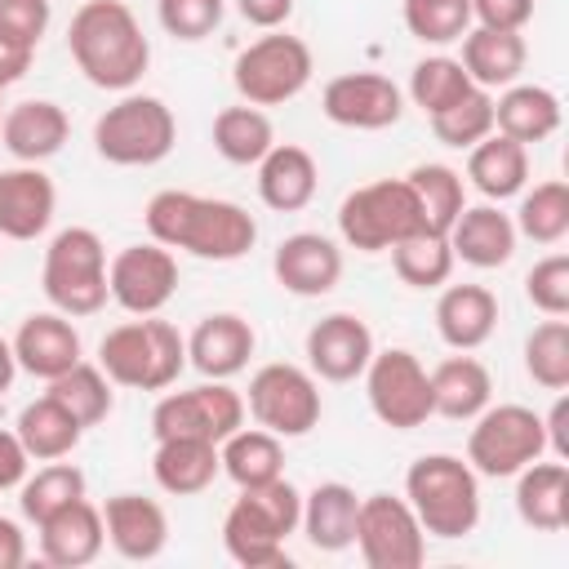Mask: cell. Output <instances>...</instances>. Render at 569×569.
Instances as JSON below:
<instances>
[{
    "instance_id": "1",
    "label": "cell",
    "mask_w": 569,
    "mask_h": 569,
    "mask_svg": "<svg viewBox=\"0 0 569 569\" xmlns=\"http://www.w3.org/2000/svg\"><path fill=\"white\" fill-rule=\"evenodd\" d=\"M147 231L164 249H182L204 262H236L258 244V222L244 204L196 196V191H156L142 213Z\"/></svg>"
},
{
    "instance_id": "2",
    "label": "cell",
    "mask_w": 569,
    "mask_h": 569,
    "mask_svg": "<svg viewBox=\"0 0 569 569\" xmlns=\"http://www.w3.org/2000/svg\"><path fill=\"white\" fill-rule=\"evenodd\" d=\"M71 62L89 84L129 93L151 67V40L124 0H84L67 27Z\"/></svg>"
},
{
    "instance_id": "3",
    "label": "cell",
    "mask_w": 569,
    "mask_h": 569,
    "mask_svg": "<svg viewBox=\"0 0 569 569\" xmlns=\"http://www.w3.org/2000/svg\"><path fill=\"white\" fill-rule=\"evenodd\" d=\"M302 520V493L276 476L267 485L240 489V498L222 516V547L244 569H280L289 565L284 538L298 533Z\"/></svg>"
},
{
    "instance_id": "4",
    "label": "cell",
    "mask_w": 569,
    "mask_h": 569,
    "mask_svg": "<svg viewBox=\"0 0 569 569\" xmlns=\"http://www.w3.org/2000/svg\"><path fill=\"white\" fill-rule=\"evenodd\" d=\"M98 365L116 387L164 391L187 369V338L160 316H138L102 333Z\"/></svg>"
},
{
    "instance_id": "5",
    "label": "cell",
    "mask_w": 569,
    "mask_h": 569,
    "mask_svg": "<svg viewBox=\"0 0 569 569\" xmlns=\"http://www.w3.org/2000/svg\"><path fill=\"white\" fill-rule=\"evenodd\" d=\"M405 502L413 507L422 533L431 538H467L480 525V476L467 458L422 453L405 471Z\"/></svg>"
},
{
    "instance_id": "6",
    "label": "cell",
    "mask_w": 569,
    "mask_h": 569,
    "mask_svg": "<svg viewBox=\"0 0 569 569\" xmlns=\"http://www.w3.org/2000/svg\"><path fill=\"white\" fill-rule=\"evenodd\" d=\"M40 289L49 298L53 311L80 320V316H98L111 298L107 289V244L93 227H62L49 249H44V267H40Z\"/></svg>"
},
{
    "instance_id": "7",
    "label": "cell",
    "mask_w": 569,
    "mask_h": 569,
    "mask_svg": "<svg viewBox=\"0 0 569 569\" xmlns=\"http://www.w3.org/2000/svg\"><path fill=\"white\" fill-rule=\"evenodd\" d=\"M178 142L173 111L151 93H124L93 120V151L120 169L160 164Z\"/></svg>"
},
{
    "instance_id": "8",
    "label": "cell",
    "mask_w": 569,
    "mask_h": 569,
    "mask_svg": "<svg viewBox=\"0 0 569 569\" xmlns=\"http://www.w3.org/2000/svg\"><path fill=\"white\" fill-rule=\"evenodd\" d=\"M413 231H422V209L405 178L365 182L338 204V236L360 253H382Z\"/></svg>"
},
{
    "instance_id": "9",
    "label": "cell",
    "mask_w": 569,
    "mask_h": 569,
    "mask_svg": "<svg viewBox=\"0 0 569 569\" xmlns=\"http://www.w3.org/2000/svg\"><path fill=\"white\" fill-rule=\"evenodd\" d=\"M311 71H316V58H311L307 40L276 27L236 53L231 84H236L240 102H249V107H280L311 84Z\"/></svg>"
},
{
    "instance_id": "10",
    "label": "cell",
    "mask_w": 569,
    "mask_h": 569,
    "mask_svg": "<svg viewBox=\"0 0 569 569\" xmlns=\"http://www.w3.org/2000/svg\"><path fill=\"white\" fill-rule=\"evenodd\" d=\"M547 453V431H542V413H533L529 405H485L471 418V436H467V462L476 476H516L520 467H529L533 458Z\"/></svg>"
},
{
    "instance_id": "11",
    "label": "cell",
    "mask_w": 569,
    "mask_h": 569,
    "mask_svg": "<svg viewBox=\"0 0 569 569\" xmlns=\"http://www.w3.org/2000/svg\"><path fill=\"white\" fill-rule=\"evenodd\" d=\"M320 378L302 365L271 360L249 378L244 413L280 440H298L320 422Z\"/></svg>"
},
{
    "instance_id": "12",
    "label": "cell",
    "mask_w": 569,
    "mask_h": 569,
    "mask_svg": "<svg viewBox=\"0 0 569 569\" xmlns=\"http://www.w3.org/2000/svg\"><path fill=\"white\" fill-rule=\"evenodd\" d=\"M360 378H365V396H369L373 418L391 431H413L436 413L431 409V373L405 347L373 351Z\"/></svg>"
},
{
    "instance_id": "13",
    "label": "cell",
    "mask_w": 569,
    "mask_h": 569,
    "mask_svg": "<svg viewBox=\"0 0 569 569\" xmlns=\"http://www.w3.org/2000/svg\"><path fill=\"white\" fill-rule=\"evenodd\" d=\"M369 569H418L427 560V533L413 507L396 493H369L356 511V542Z\"/></svg>"
},
{
    "instance_id": "14",
    "label": "cell",
    "mask_w": 569,
    "mask_h": 569,
    "mask_svg": "<svg viewBox=\"0 0 569 569\" xmlns=\"http://www.w3.org/2000/svg\"><path fill=\"white\" fill-rule=\"evenodd\" d=\"M236 427H244V396L218 378H204L200 387L169 391L151 409V436H200L222 445Z\"/></svg>"
},
{
    "instance_id": "15",
    "label": "cell",
    "mask_w": 569,
    "mask_h": 569,
    "mask_svg": "<svg viewBox=\"0 0 569 569\" xmlns=\"http://www.w3.org/2000/svg\"><path fill=\"white\" fill-rule=\"evenodd\" d=\"M107 289L111 302L129 316H160L169 298L178 293V258L164 244H124L107 262Z\"/></svg>"
},
{
    "instance_id": "16",
    "label": "cell",
    "mask_w": 569,
    "mask_h": 569,
    "mask_svg": "<svg viewBox=\"0 0 569 569\" xmlns=\"http://www.w3.org/2000/svg\"><path fill=\"white\" fill-rule=\"evenodd\" d=\"M320 111L342 129H391L405 116V93L391 76L378 71H342L325 84Z\"/></svg>"
},
{
    "instance_id": "17",
    "label": "cell",
    "mask_w": 569,
    "mask_h": 569,
    "mask_svg": "<svg viewBox=\"0 0 569 569\" xmlns=\"http://www.w3.org/2000/svg\"><path fill=\"white\" fill-rule=\"evenodd\" d=\"M373 333L360 316L333 311L307 329V369L325 382H356L373 356Z\"/></svg>"
},
{
    "instance_id": "18",
    "label": "cell",
    "mask_w": 569,
    "mask_h": 569,
    "mask_svg": "<svg viewBox=\"0 0 569 569\" xmlns=\"http://www.w3.org/2000/svg\"><path fill=\"white\" fill-rule=\"evenodd\" d=\"M271 271L293 298H325L342 280V249L320 231H293L280 240Z\"/></svg>"
},
{
    "instance_id": "19",
    "label": "cell",
    "mask_w": 569,
    "mask_h": 569,
    "mask_svg": "<svg viewBox=\"0 0 569 569\" xmlns=\"http://www.w3.org/2000/svg\"><path fill=\"white\" fill-rule=\"evenodd\" d=\"M58 213V187L40 164L0 169V240H36Z\"/></svg>"
},
{
    "instance_id": "20",
    "label": "cell",
    "mask_w": 569,
    "mask_h": 569,
    "mask_svg": "<svg viewBox=\"0 0 569 569\" xmlns=\"http://www.w3.org/2000/svg\"><path fill=\"white\" fill-rule=\"evenodd\" d=\"M9 342H13L18 369H27L31 378H44V382L67 373L76 360H84L80 333H76L71 316H62V311H31Z\"/></svg>"
},
{
    "instance_id": "21",
    "label": "cell",
    "mask_w": 569,
    "mask_h": 569,
    "mask_svg": "<svg viewBox=\"0 0 569 569\" xmlns=\"http://www.w3.org/2000/svg\"><path fill=\"white\" fill-rule=\"evenodd\" d=\"M71 138V120L58 102L49 98H22L13 107H4L0 120V142L18 164H40L49 156H58Z\"/></svg>"
},
{
    "instance_id": "22",
    "label": "cell",
    "mask_w": 569,
    "mask_h": 569,
    "mask_svg": "<svg viewBox=\"0 0 569 569\" xmlns=\"http://www.w3.org/2000/svg\"><path fill=\"white\" fill-rule=\"evenodd\" d=\"M253 347H258V333H253V325L244 316L213 311V316H204L191 329V338H187V365L200 369L204 378L227 382V378H236L249 365Z\"/></svg>"
},
{
    "instance_id": "23",
    "label": "cell",
    "mask_w": 569,
    "mask_h": 569,
    "mask_svg": "<svg viewBox=\"0 0 569 569\" xmlns=\"http://www.w3.org/2000/svg\"><path fill=\"white\" fill-rule=\"evenodd\" d=\"M102 529L120 560H156L169 542L164 507L142 493H111L102 507Z\"/></svg>"
},
{
    "instance_id": "24",
    "label": "cell",
    "mask_w": 569,
    "mask_h": 569,
    "mask_svg": "<svg viewBox=\"0 0 569 569\" xmlns=\"http://www.w3.org/2000/svg\"><path fill=\"white\" fill-rule=\"evenodd\" d=\"M40 529V556L53 569H80L93 565L107 547V529H102V507H93L89 498H76L71 507L53 511L49 520L36 525Z\"/></svg>"
},
{
    "instance_id": "25",
    "label": "cell",
    "mask_w": 569,
    "mask_h": 569,
    "mask_svg": "<svg viewBox=\"0 0 569 569\" xmlns=\"http://www.w3.org/2000/svg\"><path fill=\"white\" fill-rule=\"evenodd\" d=\"M516 222L511 213H502L493 200L489 204H467L453 227H449V249L453 258H462L467 267H480V271H493V267H507L511 253H516Z\"/></svg>"
},
{
    "instance_id": "26",
    "label": "cell",
    "mask_w": 569,
    "mask_h": 569,
    "mask_svg": "<svg viewBox=\"0 0 569 569\" xmlns=\"http://www.w3.org/2000/svg\"><path fill=\"white\" fill-rule=\"evenodd\" d=\"M498 329V293L489 284H445L436 298V333L453 351H476Z\"/></svg>"
},
{
    "instance_id": "27",
    "label": "cell",
    "mask_w": 569,
    "mask_h": 569,
    "mask_svg": "<svg viewBox=\"0 0 569 569\" xmlns=\"http://www.w3.org/2000/svg\"><path fill=\"white\" fill-rule=\"evenodd\" d=\"M320 187V169L316 156L298 142H276L262 160H258V196L267 209L276 213H298L316 200Z\"/></svg>"
},
{
    "instance_id": "28",
    "label": "cell",
    "mask_w": 569,
    "mask_h": 569,
    "mask_svg": "<svg viewBox=\"0 0 569 569\" xmlns=\"http://www.w3.org/2000/svg\"><path fill=\"white\" fill-rule=\"evenodd\" d=\"M222 462H218V445L213 440H200V436H164L156 440V453H151V476L164 493L173 498H191V493H204L213 480H218Z\"/></svg>"
},
{
    "instance_id": "29",
    "label": "cell",
    "mask_w": 569,
    "mask_h": 569,
    "mask_svg": "<svg viewBox=\"0 0 569 569\" xmlns=\"http://www.w3.org/2000/svg\"><path fill=\"white\" fill-rule=\"evenodd\" d=\"M516 516L538 533H560L569 525V467H565V458H556V462L533 458L529 467L516 471Z\"/></svg>"
},
{
    "instance_id": "30",
    "label": "cell",
    "mask_w": 569,
    "mask_h": 569,
    "mask_svg": "<svg viewBox=\"0 0 569 569\" xmlns=\"http://www.w3.org/2000/svg\"><path fill=\"white\" fill-rule=\"evenodd\" d=\"M462 71L471 76V84L480 89H507L520 80L525 62H529V44L520 31H498V27H467L462 36Z\"/></svg>"
},
{
    "instance_id": "31",
    "label": "cell",
    "mask_w": 569,
    "mask_h": 569,
    "mask_svg": "<svg viewBox=\"0 0 569 569\" xmlns=\"http://www.w3.org/2000/svg\"><path fill=\"white\" fill-rule=\"evenodd\" d=\"M489 400H493V378L476 356L458 351V356H445L431 369V409L440 418L471 422Z\"/></svg>"
},
{
    "instance_id": "32",
    "label": "cell",
    "mask_w": 569,
    "mask_h": 569,
    "mask_svg": "<svg viewBox=\"0 0 569 569\" xmlns=\"http://www.w3.org/2000/svg\"><path fill=\"white\" fill-rule=\"evenodd\" d=\"M356 511H360L356 489L342 480H325L311 493H302L298 529L307 533V542L316 551H347L356 542Z\"/></svg>"
},
{
    "instance_id": "33",
    "label": "cell",
    "mask_w": 569,
    "mask_h": 569,
    "mask_svg": "<svg viewBox=\"0 0 569 569\" xmlns=\"http://www.w3.org/2000/svg\"><path fill=\"white\" fill-rule=\"evenodd\" d=\"M467 178H471V187H476L485 200H498V204H502V200L520 196L525 182H529V147L493 129L489 138H480V142L471 147V156H467Z\"/></svg>"
},
{
    "instance_id": "34",
    "label": "cell",
    "mask_w": 569,
    "mask_h": 569,
    "mask_svg": "<svg viewBox=\"0 0 569 569\" xmlns=\"http://www.w3.org/2000/svg\"><path fill=\"white\" fill-rule=\"evenodd\" d=\"M493 129L533 147L560 129V98L547 84H507L493 98Z\"/></svg>"
},
{
    "instance_id": "35",
    "label": "cell",
    "mask_w": 569,
    "mask_h": 569,
    "mask_svg": "<svg viewBox=\"0 0 569 569\" xmlns=\"http://www.w3.org/2000/svg\"><path fill=\"white\" fill-rule=\"evenodd\" d=\"M218 462H222V476L236 489H253V485H267V480L284 476V445L267 427H236L218 445Z\"/></svg>"
},
{
    "instance_id": "36",
    "label": "cell",
    "mask_w": 569,
    "mask_h": 569,
    "mask_svg": "<svg viewBox=\"0 0 569 569\" xmlns=\"http://www.w3.org/2000/svg\"><path fill=\"white\" fill-rule=\"evenodd\" d=\"M18 440H22V449L36 458V462H53V458H71V449L80 445V436H84V427L44 391L40 400H31V405H22V413H18Z\"/></svg>"
},
{
    "instance_id": "37",
    "label": "cell",
    "mask_w": 569,
    "mask_h": 569,
    "mask_svg": "<svg viewBox=\"0 0 569 569\" xmlns=\"http://www.w3.org/2000/svg\"><path fill=\"white\" fill-rule=\"evenodd\" d=\"M271 147H276V129H271V116L262 107L236 102V107H222L213 116V151L227 164H258Z\"/></svg>"
},
{
    "instance_id": "38",
    "label": "cell",
    "mask_w": 569,
    "mask_h": 569,
    "mask_svg": "<svg viewBox=\"0 0 569 569\" xmlns=\"http://www.w3.org/2000/svg\"><path fill=\"white\" fill-rule=\"evenodd\" d=\"M405 182H409L413 196H418L422 227L449 236L453 218L467 209V182H462V173L449 169V164H436V160H431V164H413V169L405 173Z\"/></svg>"
},
{
    "instance_id": "39",
    "label": "cell",
    "mask_w": 569,
    "mask_h": 569,
    "mask_svg": "<svg viewBox=\"0 0 569 569\" xmlns=\"http://www.w3.org/2000/svg\"><path fill=\"white\" fill-rule=\"evenodd\" d=\"M391 267H396V276L409 284V289H440V284H449V276H453V249H449V236H440V231H413V236H405V240H396L391 249Z\"/></svg>"
},
{
    "instance_id": "40",
    "label": "cell",
    "mask_w": 569,
    "mask_h": 569,
    "mask_svg": "<svg viewBox=\"0 0 569 569\" xmlns=\"http://www.w3.org/2000/svg\"><path fill=\"white\" fill-rule=\"evenodd\" d=\"M116 382L102 373V365H89V360H76L67 373L49 378V396L80 422V427H98L111 409H116Z\"/></svg>"
},
{
    "instance_id": "41",
    "label": "cell",
    "mask_w": 569,
    "mask_h": 569,
    "mask_svg": "<svg viewBox=\"0 0 569 569\" xmlns=\"http://www.w3.org/2000/svg\"><path fill=\"white\" fill-rule=\"evenodd\" d=\"M511 222H516V236L533 244H560L569 236V187L560 178L533 182V191L520 196V209Z\"/></svg>"
},
{
    "instance_id": "42",
    "label": "cell",
    "mask_w": 569,
    "mask_h": 569,
    "mask_svg": "<svg viewBox=\"0 0 569 569\" xmlns=\"http://www.w3.org/2000/svg\"><path fill=\"white\" fill-rule=\"evenodd\" d=\"M18 502H22V516L31 520V525H40V520H49L53 511H62V507H71L76 498H84V471L76 467V462H62V458H53V462H44L36 476H27L22 485H18Z\"/></svg>"
},
{
    "instance_id": "43",
    "label": "cell",
    "mask_w": 569,
    "mask_h": 569,
    "mask_svg": "<svg viewBox=\"0 0 569 569\" xmlns=\"http://www.w3.org/2000/svg\"><path fill=\"white\" fill-rule=\"evenodd\" d=\"M525 373L547 391H565L569 387V320L565 316H547L542 325L529 329V338H525Z\"/></svg>"
},
{
    "instance_id": "44",
    "label": "cell",
    "mask_w": 569,
    "mask_h": 569,
    "mask_svg": "<svg viewBox=\"0 0 569 569\" xmlns=\"http://www.w3.org/2000/svg\"><path fill=\"white\" fill-rule=\"evenodd\" d=\"M471 89H476L471 76H467L462 62L449 58V53H431V58L413 62V71H409V98H413V107H422L427 116L453 107V102H458L462 93H471Z\"/></svg>"
},
{
    "instance_id": "45",
    "label": "cell",
    "mask_w": 569,
    "mask_h": 569,
    "mask_svg": "<svg viewBox=\"0 0 569 569\" xmlns=\"http://www.w3.org/2000/svg\"><path fill=\"white\" fill-rule=\"evenodd\" d=\"M431 133L445 142V147H458V151H471L480 138L493 133V93L489 89H471L462 93L453 107L436 111L431 116Z\"/></svg>"
},
{
    "instance_id": "46",
    "label": "cell",
    "mask_w": 569,
    "mask_h": 569,
    "mask_svg": "<svg viewBox=\"0 0 569 569\" xmlns=\"http://www.w3.org/2000/svg\"><path fill=\"white\" fill-rule=\"evenodd\" d=\"M405 27L422 44H453L471 27V0H405Z\"/></svg>"
},
{
    "instance_id": "47",
    "label": "cell",
    "mask_w": 569,
    "mask_h": 569,
    "mask_svg": "<svg viewBox=\"0 0 569 569\" xmlns=\"http://www.w3.org/2000/svg\"><path fill=\"white\" fill-rule=\"evenodd\" d=\"M227 0H156V18L173 40H204L218 31Z\"/></svg>"
},
{
    "instance_id": "48",
    "label": "cell",
    "mask_w": 569,
    "mask_h": 569,
    "mask_svg": "<svg viewBox=\"0 0 569 569\" xmlns=\"http://www.w3.org/2000/svg\"><path fill=\"white\" fill-rule=\"evenodd\" d=\"M525 298L542 316H569V253H547L525 276Z\"/></svg>"
},
{
    "instance_id": "49",
    "label": "cell",
    "mask_w": 569,
    "mask_h": 569,
    "mask_svg": "<svg viewBox=\"0 0 569 569\" xmlns=\"http://www.w3.org/2000/svg\"><path fill=\"white\" fill-rule=\"evenodd\" d=\"M49 0H0V36L13 40V44H27L36 49L40 36L49 31Z\"/></svg>"
},
{
    "instance_id": "50",
    "label": "cell",
    "mask_w": 569,
    "mask_h": 569,
    "mask_svg": "<svg viewBox=\"0 0 569 569\" xmlns=\"http://www.w3.org/2000/svg\"><path fill=\"white\" fill-rule=\"evenodd\" d=\"M529 18H533V0H471V22L476 27L525 31Z\"/></svg>"
},
{
    "instance_id": "51",
    "label": "cell",
    "mask_w": 569,
    "mask_h": 569,
    "mask_svg": "<svg viewBox=\"0 0 569 569\" xmlns=\"http://www.w3.org/2000/svg\"><path fill=\"white\" fill-rule=\"evenodd\" d=\"M27 467H31V453L22 449L18 431H0V493L18 489L27 480Z\"/></svg>"
},
{
    "instance_id": "52",
    "label": "cell",
    "mask_w": 569,
    "mask_h": 569,
    "mask_svg": "<svg viewBox=\"0 0 569 569\" xmlns=\"http://www.w3.org/2000/svg\"><path fill=\"white\" fill-rule=\"evenodd\" d=\"M236 9H240V18H244L249 27L276 31V27H284V22H289L293 0H236Z\"/></svg>"
},
{
    "instance_id": "53",
    "label": "cell",
    "mask_w": 569,
    "mask_h": 569,
    "mask_svg": "<svg viewBox=\"0 0 569 569\" xmlns=\"http://www.w3.org/2000/svg\"><path fill=\"white\" fill-rule=\"evenodd\" d=\"M27 565V533L18 520L0 516V569H22Z\"/></svg>"
},
{
    "instance_id": "54",
    "label": "cell",
    "mask_w": 569,
    "mask_h": 569,
    "mask_svg": "<svg viewBox=\"0 0 569 569\" xmlns=\"http://www.w3.org/2000/svg\"><path fill=\"white\" fill-rule=\"evenodd\" d=\"M542 431H547V449L556 453V458H569V400L560 396L556 405H551V413L542 418Z\"/></svg>"
},
{
    "instance_id": "55",
    "label": "cell",
    "mask_w": 569,
    "mask_h": 569,
    "mask_svg": "<svg viewBox=\"0 0 569 569\" xmlns=\"http://www.w3.org/2000/svg\"><path fill=\"white\" fill-rule=\"evenodd\" d=\"M31 58H36V49L13 44V40H4V36H0V89H9L13 80H22V76H27V67H31Z\"/></svg>"
},
{
    "instance_id": "56",
    "label": "cell",
    "mask_w": 569,
    "mask_h": 569,
    "mask_svg": "<svg viewBox=\"0 0 569 569\" xmlns=\"http://www.w3.org/2000/svg\"><path fill=\"white\" fill-rule=\"evenodd\" d=\"M13 373H18V356H13V342L0 338V396L13 387Z\"/></svg>"
},
{
    "instance_id": "57",
    "label": "cell",
    "mask_w": 569,
    "mask_h": 569,
    "mask_svg": "<svg viewBox=\"0 0 569 569\" xmlns=\"http://www.w3.org/2000/svg\"><path fill=\"white\" fill-rule=\"evenodd\" d=\"M0 120H4V102H0Z\"/></svg>"
}]
</instances>
